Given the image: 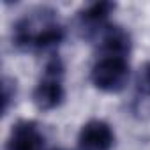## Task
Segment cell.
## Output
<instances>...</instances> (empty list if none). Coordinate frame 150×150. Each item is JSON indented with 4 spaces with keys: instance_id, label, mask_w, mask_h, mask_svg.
<instances>
[{
    "instance_id": "1",
    "label": "cell",
    "mask_w": 150,
    "mask_h": 150,
    "mask_svg": "<svg viewBox=\"0 0 150 150\" xmlns=\"http://www.w3.org/2000/svg\"><path fill=\"white\" fill-rule=\"evenodd\" d=\"M64 39L58 13L51 7H35L21 16L13 27V42L23 51L48 50Z\"/></svg>"
},
{
    "instance_id": "2",
    "label": "cell",
    "mask_w": 150,
    "mask_h": 150,
    "mask_svg": "<svg viewBox=\"0 0 150 150\" xmlns=\"http://www.w3.org/2000/svg\"><path fill=\"white\" fill-rule=\"evenodd\" d=\"M129 62L127 55H118V53H101L97 62L92 67L90 80L96 88L115 94L124 90V87L129 81Z\"/></svg>"
},
{
    "instance_id": "3",
    "label": "cell",
    "mask_w": 150,
    "mask_h": 150,
    "mask_svg": "<svg viewBox=\"0 0 150 150\" xmlns=\"http://www.w3.org/2000/svg\"><path fill=\"white\" fill-rule=\"evenodd\" d=\"M64 64L58 57L48 60L44 72L34 90V103L41 111H50L64 103Z\"/></svg>"
},
{
    "instance_id": "4",
    "label": "cell",
    "mask_w": 150,
    "mask_h": 150,
    "mask_svg": "<svg viewBox=\"0 0 150 150\" xmlns=\"http://www.w3.org/2000/svg\"><path fill=\"white\" fill-rule=\"evenodd\" d=\"M115 7L117 6L113 2H94V4H88L87 7H83L78 13V23H80L83 35L87 39H92V37L103 34L110 27L108 18L115 11Z\"/></svg>"
},
{
    "instance_id": "5",
    "label": "cell",
    "mask_w": 150,
    "mask_h": 150,
    "mask_svg": "<svg viewBox=\"0 0 150 150\" xmlns=\"http://www.w3.org/2000/svg\"><path fill=\"white\" fill-rule=\"evenodd\" d=\"M115 132L104 120H88L78 134V150H111Z\"/></svg>"
},
{
    "instance_id": "6",
    "label": "cell",
    "mask_w": 150,
    "mask_h": 150,
    "mask_svg": "<svg viewBox=\"0 0 150 150\" xmlns=\"http://www.w3.org/2000/svg\"><path fill=\"white\" fill-rule=\"evenodd\" d=\"M7 150H44V136L34 120H18L9 134Z\"/></svg>"
},
{
    "instance_id": "7",
    "label": "cell",
    "mask_w": 150,
    "mask_h": 150,
    "mask_svg": "<svg viewBox=\"0 0 150 150\" xmlns=\"http://www.w3.org/2000/svg\"><path fill=\"white\" fill-rule=\"evenodd\" d=\"M16 97V81L9 76H4V85H2V99H4V115L9 111V106L13 103V99Z\"/></svg>"
},
{
    "instance_id": "8",
    "label": "cell",
    "mask_w": 150,
    "mask_h": 150,
    "mask_svg": "<svg viewBox=\"0 0 150 150\" xmlns=\"http://www.w3.org/2000/svg\"><path fill=\"white\" fill-rule=\"evenodd\" d=\"M139 90L146 96H150V62L143 67L139 74Z\"/></svg>"
},
{
    "instance_id": "9",
    "label": "cell",
    "mask_w": 150,
    "mask_h": 150,
    "mask_svg": "<svg viewBox=\"0 0 150 150\" xmlns=\"http://www.w3.org/2000/svg\"><path fill=\"white\" fill-rule=\"evenodd\" d=\"M57 150H64V148H57Z\"/></svg>"
}]
</instances>
